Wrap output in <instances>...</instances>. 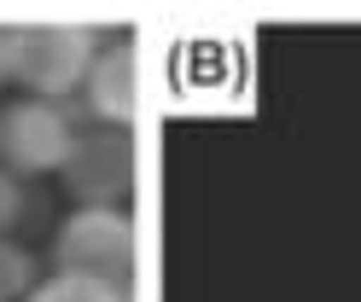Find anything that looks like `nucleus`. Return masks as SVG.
<instances>
[{"label": "nucleus", "instance_id": "obj_7", "mask_svg": "<svg viewBox=\"0 0 361 302\" xmlns=\"http://www.w3.org/2000/svg\"><path fill=\"white\" fill-rule=\"evenodd\" d=\"M30 291H35V262H30V250L0 232V302H24Z\"/></svg>", "mask_w": 361, "mask_h": 302}, {"label": "nucleus", "instance_id": "obj_4", "mask_svg": "<svg viewBox=\"0 0 361 302\" xmlns=\"http://www.w3.org/2000/svg\"><path fill=\"white\" fill-rule=\"evenodd\" d=\"M76 146V122L53 99H12L0 105V169L6 175H53Z\"/></svg>", "mask_w": 361, "mask_h": 302}, {"label": "nucleus", "instance_id": "obj_2", "mask_svg": "<svg viewBox=\"0 0 361 302\" xmlns=\"http://www.w3.org/2000/svg\"><path fill=\"white\" fill-rule=\"evenodd\" d=\"M64 186L76 209H123L140 186V146L128 128H76V146L64 157Z\"/></svg>", "mask_w": 361, "mask_h": 302}, {"label": "nucleus", "instance_id": "obj_9", "mask_svg": "<svg viewBox=\"0 0 361 302\" xmlns=\"http://www.w3.org/2000/svg\"><path fill=\"white\" fill-rule=\"evenodd\" d=\"M0 82H12V30L0 23Z\"/></svg>", "mask_w": 361, "mask_h": 302}, {"label": "nucleus", "instance_id": "obj_6", "mask_svg": "<svg viewBox=\"0 0 361 302\" xmlns=\"http://www.w3.org/2000/svg\"><path fill=\"white\" fill-rule=\"evenodd\" d=\"M24 302H128V291L87 279V273H53V279H35V291Z\"/></svg>", "mask_w": 361, "mask_h": 302}, {"label": "nucleus", "instance_id": "obj_3", "mask_svg": "<svg viewBox=\"0 0 361 302\" xmlns=\"http://www.w3.org/2000/svg\"><path fill=\"white\" fill-rule=\"evenodd\" d=\"M53 256H59V273H87V279H105V285L128 291L134 268H140L134 215H123V209H76L59 227Z\"/></svg>", "mask_w": 361, "mask_h": 302}, {"label": "nucleus", "instance_id": "obj_1", "mask_svg": "<svg viewBox=\"0 0 361 302\" xmlns=\"http://www.w3.org/2000/svg\"><path fill=\"white\" fill-rule=\"evenodd\" d=\"M99 53V35L87 23H18L12 30V82L30 93V99H64V93H82L87 64Z\"/></svg>", "mask_w": 361, "mask_h": 302}, {"label": "nucleus", "instance_id": "obj_5", "mask_svg": "<svg viewBox=\"0 0 361 302\" xmlns=\"http://www.w3.org/2000/svg\"><path fill=\"white\" fill-rule=\"evenodd\" d=\"M82 93H87V111H94L105 128H128L134 116H140V105H146V53H140V41L134 35L99 41Z\"/></svg>", "mask_w": 361, "mask_h": 302}, {"label": "nucleus", "instance_id": "obj_8", "mask_svg": "<svg viewBox=\"0 0 361 302\" xmlns=\"http://www.w3.org/2000/svg\"><path fill=\"white\" fill-rule=\"evenodd\" d=\"M18 209H24V186H18V175L0 169V232L18 221Z\"/></svg>", "mask_w": 361, "mask_h": 302}]
</instances>
